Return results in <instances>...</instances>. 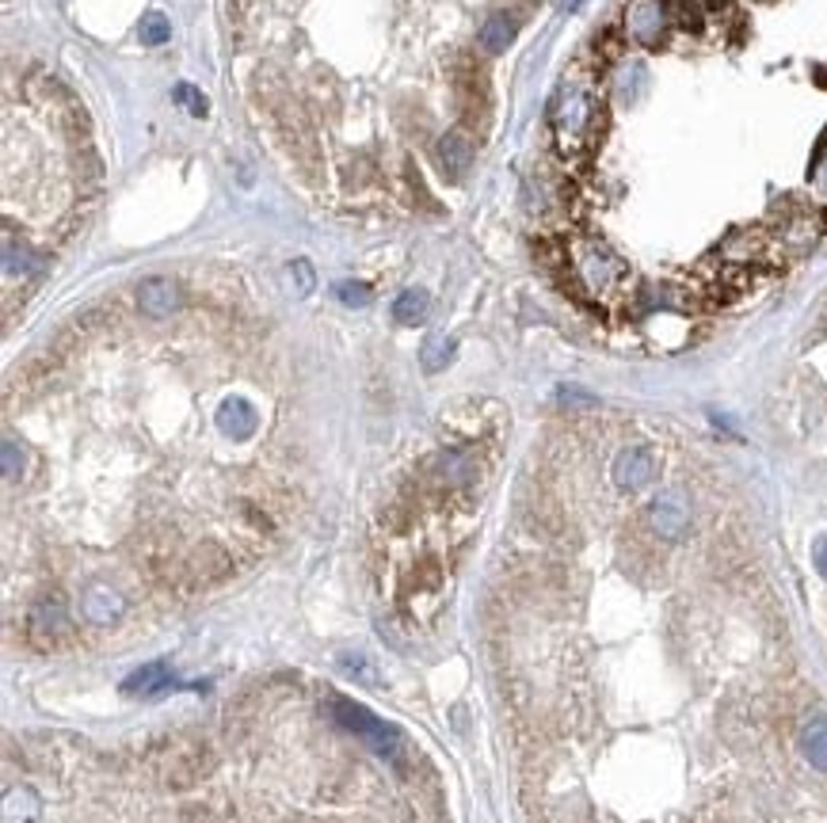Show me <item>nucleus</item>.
<instances>
[{"label": "nucleus", "instance_id": "f257e3e1", "mask_svg": "<svg viewBox=\"0 0 827 823\" xmlns=\"http://www.w3.org/2000/svg\"><path fill=\"white\" fill-rule=\"evenodd\" d=\"M526 530L488 606L523 823H827V698L687 484L656 477L602 565L554 492Z\"/></svg>", "mask_w": 827, "mask_h": 823}, {"label": "nucleus", "instance_id": "39448f33", "mask_svg": "<svg viewBox=\"0 0 827 823\" xmlns=\"http://www.w3.org/2000/svg\"><path fill=\"white\" fill-rule=\"evenodd\" d=\"M214 420H218V431L229 439V443H249V439L259 431V408L249 401V396L229 393V396H221Z\"/></svg>", "mask_w": 827, "mask_h": 823}, {"label": "nucleus", "instance_id": "423d86ee", "mask_svg": "<svg viewBox=\"0 0 827 823\" xmlns=\"http://www.w3.org/2000/svg\"><path fill=\"white\" fill-rule=\"evenodd\" d=\"M180 305H183L180 282L164 279V275H153V279H141L138 282V309H141V317L168 320L176 309H180Z\"/></svg>", "mask_w": 827, "mask_h": 823}, {"label": "nucleus", "instance_id": "1a4fd4ad", "mask_svg": "<svg viewBox=\"0 0 827 823\" xmlns=\"http://www.w3.org/2000/svg\"><path fill=\"white\" fill-rule=\"evenodd\" d=\"M428 309H431V297L423 294V290H405V294L393 302V317H397L400 325H423Z\"/></svg>", "mask_w": 827, "mask_h": 823}, {"label": "nucleus", "instance_id": "f8f14e48", "mask_svg": "<svg viewBox=\"0 0 827 823\" xmlns=\"http://www.w3.org/2000/svg\"><path fill=\"white\" fill-rule=\"evenodd\" d=\"M168 39H173V24H168V16L149 12V16L141 20V42H145V47H164Z\"/></svg>", "mask_w": 827, "mask_h": 823}, {"label": "nucleus", "instance_id": "9b49d317", "mask_svg": "<svg viewBox=\"0 0 827 823\" xmlns=\"http://www.w3.org/2000/svg\"><path fill=\"white\" fill-rule=\"evenodd\" d=\"M664 4H667L672 24L690 27V31H698V27L705 24V0H664Z\"/></svg>", "mask_w": 827, "mask_h": 823}, {"label": "nucleus", "instance_id": "4468645a", "mask_svg": "<svg viewBox=\"0 0 827 823\" xmlns=\"http://www.w3.org/2000/svg\"><path fill=\"white\" fill-rule=\"evenodd\" d=\"M809 183H812V194L819 202H827V138L819 141L816 156H812V168H809Z\"/></svg>", "mask_w": 827, "mask_h": 823}, {"label": "nucleus", "instance_id": "0eeeda50", "mask_svg": "<svg viewBox=\"0 0 827 823\" xmlns=\"http://www.w3.org/2000/svg\"><path fill=\"white\" fill-rule=\"evenodd\" d=\"M473 164V145L461 130H450L438 138V168L446 172L450 179H461Z\"/></svg>", "mask_w": 827, "mask_h": 823}, {"label": "nucleus", "instance_id": "9d476101", "mask_svg": "<svg viewBox=\"0 0 827 823\" xmlns=\"http://www.w3.org/2000/svg\"><path fill=\"white\" fill-rule=\"evenodd\" d=\"M42 259L35 256L31 249H27L24 241H16V237H4V271H9V279H16V275H27L35 271Z\"/></svg>", "mask_w": 827, "mask_h": 823}, {"label": "nucleus", "instance_id": "7ed1b4c3", "mask_svg": "<svg viewBox=\"0 0 827 823\" xmlns=\"http://www.w3.org/2000/svg\"><path fill=\"white\" fill-rule=\"evenodd\" d=\"M595 115H599V103H595L591 85L580 77H564L554 96V130L561 149H584L591 138Z\"/></svg>", "mask_w": 827, "mask_h": 823}, {"label": "nucleus", "instance_id": "a211bd4d", "mask_svg": "<svg viewBox=\"0 0 827 823\" xmlns=\"http://www.w3.org/2000/svg\"><path fill=\"white\" fill-rule=\"evenodd\" d=\"M580 4H584V0H561V9H580Z\"/></svg>", "mask_w": 827, "mask_h": 823}, {"label": "nucleus", "instance_id": "6e6552de", "mask_svg": "<svg viewBox=\"0 0 827 823\" xmlns=\"http://www.w3.org/2000/svg\"><path fill=\"white\" fill-rule=\"evenodd\" d=\"M516 35H519V20L511 16V12H496V16L484 20L476 42H481L484 54H504V50L516 42Z\"/></svg>", "mask_w": 827, "mask_h": 823}, {"label": "nucleus", "instance_id": "f3484780", "mask_svg": "<svg viewBox=\"0 0 827 823\" xmlns=\"http://www.w3.org/2000/svg\"><path fill=\"white\" fill-rule=\"evenodd\" d=\"M812 560H816V568H819V572L827 575V534H824V537H819V542H816V549H812Z\"/></svg>", "mask_w": 827, "mask_h": 823}, {"label": "nucleus", "instance_id": "ddd939ff", "mask_svg": "<svg viewBox=\"0 0 827 823\" xmlns=\"http://www.w3.org/2000/svg\"><path fill=\"white\" fill-rule=\"evenodd\" d=\"M454 355V340H446V335H431L428 343H423V366L428 370H443L446 363H450Z\"/></svg>", "mask_w": 827, "mask_h": 823}, {"label": "nucleus", "instance_id": "dca6fc26", "mask_svg": "<svg viewBox=\"0 0 827 823\" xmlns=\"http://www.w3.org/2000/svg\"><path fill=\"white\" fill-rule=\"evenodd\" d=\"M336 294L344 297L347 305H367V302H370V290H367V287H359V282H340Z\"/></svg>", "mask_w": 827, "mask_h": 823}, {"label": "nucleus", "instance_id": "20e7f679", "mask_svg": "<svg viewBox=\"0 0 827 823\" xmlns=\"http://www.w3.org/2000/svg\"><path fill=\"white\" fill-rule=\"evenodd\" d=\"M672 27V16H667L664 0H633L629 12H625V35H629L637 47H660Z\"/></svg>", "mask_w": 827, "mask_h": 823}, {"label": "nucleus", "instance_id": "f03ea898", "mask_svg": "<svg viewBox=\"0 0 827 823\" xmlns=\"http://www.w3.org/2000/svg\"><path fill=\"white\" fill-rule=\"evenodd\" d=\"M4 823H446L400 729L336 691L275 679L214 721L138 747L39 739Z\"/></svg>", "mask_w": 827, "mask_h": 823}, {"label": "nucleus", "instance_id": "2eb2a0df", "mask_svg": "<svg viewBox=\"0 0 827 823\" xmlns=\"http://www.w3.org/2000/svg\"><path fill=\"white\" fill-rule=\"evenodd\" d=\"M173 100L180 103V107L188 111V115H195V118H203V115H206V107H211V103H206V96L199 92L195 85H180V88H176V92H173Z\"/></svg>", "mask_w": 827, "mask_h": 823}]
</instances>
